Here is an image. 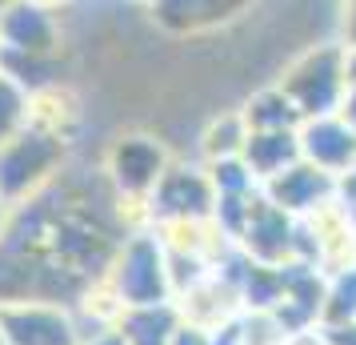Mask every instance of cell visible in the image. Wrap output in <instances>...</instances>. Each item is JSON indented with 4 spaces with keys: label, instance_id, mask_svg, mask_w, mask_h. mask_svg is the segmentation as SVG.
<instances>
[{
    "label": "cell",
    "instance_id": "cell-1",
    "mask_svg": "<svg viewBox=\"0 0 356 345\" xmlns=\"http://www.w3.org/2000/svg\"><path fill=\"white\" fill-rule=\"evenodd\" d=\"M65 161V141L56 132H44L29 125L8 145H0V197L8 205H20L24 197H36L44 185L56 181V169Z\"/></svg>",
    "mask_w": 356,
    "mask_h": 345
},
{
    "label": "cell",
    "instance_id": "cell-2",
    "mask_svg": "<svg viewBox=\"0 0 356 345\" xmlns=\"http://www.w3.org/2000/svg\"><path fill=\"white\" fill-rule=\"evenodd\" d=\"M113 293L120 309H145V305H168L172 293V277H168V261L156 237H132L124 249L113 257Z\"/></svg>",
    "mask_w": 356,
    "mask_h": 345
},
{
    "label": "cell",
    "instance_id": "cell-3",
    "mask_svg": "<svg viewBox=\"0 0 356 345\" xmlns=\"http://www.w3.org/2000/svg\"><path fill=\"white\" fill-rule=\"evenodd\" d=\"M284 97L300 109V116H328L348 93L344 77V52L340 49H316L284 77Z\"/></svg>",
    "mask_w": 356,
    "mask_h": 345
},
{
    "label": "cell",
    "instance_id": "cell-4",
    "mask_svg": "<svg viewBox=\"0 0 356 345\" xmlns=\"http://www.w3.org/2000/svg\"><path fill=\"white\" fill-rule=\"evenodd\" d=\"M0 342L4 345H81L76 325L60 305L49 301H8L0 305Z\"/></svg>",
    "mask_w": 356,
    "mask_h": 345
},
{
    "label": "cell",
    "instance_id": "cell-5",
    "mask_svg": "<svg viewBox=\"0 0 356 345\" xmlns=\"http://www.w3.org/2000/svg\"><path fill=\"white\" fill-rule=\"evenodd\" d=\"M164 173H168V153L156 137L132 132L108 148V177L124 197H152Z\"/></svg>",
    "mask_w": 356,
    "mask_h": 345
},
{
    "label": "cell",
    "instance_id": "cell-6",
    "mask_svg": "<svg viewBox=\"0 0 356 345\" xmlns=\"http://www.w3.org/2000/svg\"><path fill=\"white\" fill-rule=\"evenodd\" d=\"M0 49L29 52V56H56L60 49V24L52 17V8L17 0L0 13Z\"/></svg>",
    "mask_w": 356,
    "mask_h": 345
},
{
    "label": "cell",
    "instance_id": "cell-7",
    "mask_svg": "<svg viewBox=\"0 0 356 345\" xmlns=\"http://www.w3.org/2000/svg\"><path fill=\"white\" fill-rule=\"evenodd\" d=\"M152 205L168 221H200L212 209V181L188 169H168L161 185L152 189Z\"/></svg>",
    "mask_w": 356,
    "mask_h": 345
},
{
    "label": "cell",
    "instance_id": "cell-8",
    "mask_svg": "<svg viewBox=\"0 0 356 345\" xmlns=\"http://www.w3.org/2000/svg\"><path fill=\"white\" fill-rule=\"evenodd\" d=\"M300 153L324 173H340L356 164V132L340 116H312L300 132Z\"/></svg>",
    "mask_w": 356,
    "mask_h": 345
},
{
    "label": "cell",
    "instance_id": "cell-9",
    "mask_svg": "<svg viewBox=\"0 0 356 345\" xmlns=\"http://www.w3.org/2000/svg\"><path fill=\"white\" fill-rule=\"evenodd\" d=\"M273 193L280 209H312L316 197L328 193V173L316 164H289L273 177Z\"/></svg>",
    "mask_w": 356,
    "mask_h": 345
},
{
    "label": "cell",
    "instance_id": "cell-10",
    "mask_svg": "<svg viewBox=\"0 0 356 345\" xmlns=\"http://www.w3.org/2000/svg\"><path fill=\"white\" fill-rule=\"evenodd\" d=\"M300 153L292 132H248L244 141V164L252 169V177H276L284 173V164Z\"/></svg>",
    "mask_w": 356,
    "mask_h": 345
},
{
    "label": "cell",
    "instance_id": "cell-11",
    "mask_svg": "<svg viewBox=\"0 0 356 345\" xmlns=\"http://www.w3.org/2000/svg\"><path fill=\"white\" fill-rule=\"evenodd\" d=\"M340 121L356 132V84H348V93H344V100H340Z\"/></svg>",
    "mask_w": 356,
    "mask_h": 345
},
{
    "label": "cell",
    "instance_id": "cell-12",
    "mask_svg": "<svg viewBox=\"0 0 356 345\" xmlns=\"http://www.w3.org/2000/svg\"><path fill=\"white\" fill-rule=\"evenodd\" d=\"M348 36H353V45H356V0L348 4Z\"/></svg>",
    "mask_w": 356,
    "mask_h": 345
}]
</instances>
